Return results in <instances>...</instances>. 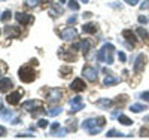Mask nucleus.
<instances>
[{"label": "nucleus", "mask_w": 149, "mask_h": 140, "mask_svg": "<svg viewBox=\"0 0 149 140\" xmlns=\"http://www.w3.org/2000/svg\"><path fill=\"white\" fill-rule=\"evenodd\" d=\"M106 119L103 116H98V118H88L82 122V128L88 131V134L94 136V134H98L102 131L103 125H104Z\"/></svg>", "instance_id": "1"}, {"label": "nucleus", "mask_w": 149, "mask_h": 140, "mask_svg": "<svg viewBox=\"0 0 149 140\" xmlns=\"http://www.w3.org/2000/svg\"><path fill=\"white\" fill-rule=\"evenodd\" d=\"M113 52H115V46L112 43H104L97 52V58L106 63V64H112L113 63Z\"/></svg>", "instance_id": "2"}, {"label": "nucleus", "mask_w": 149, "mask_h": 140, "mask_svg": "<svg viewBox=\"0 0 149 140\" xmlns=\"http://www.w3.org/2000/svg\"><path fill=\"white\" fill-rule=\"evenodd\" d=\"M18 76H19V81L24 84H30L36 79V73L30 66H22L18 70Z\"/></svg>", "instance_id": "3"}, {"label": "nucleus", "mask_w": 149, "mask_h": 140, "mask_svg": "<svg viewBox=\"0 0 149 140\" xmlns=\"http://www.w3.org/2000/svg\"><path fill=\"white\" fill-rule=\"evenodd\" d=\"M97 69L95 67H93V66H86V67H84L82 69V76L84 78H86L90 82H95L97 81Z\"/></svg>", "instance_id": "4"}, {"label": "nucleus", "mask_w": 149, "mask_h": 140, "mask_svg": "<svg viewBox=\"0 0 149 140\" xmlns=\"http://www.w3.org/2000/svg\"><path fill=\"white\" fill-rule=\"evenodd\" d=\"M15 20L21 24V25H29L34 21V17L30 14H26V12H17L15 14Z\"/></svg>", "instance_id": "5"}, {"label": "nucleus", "mask_w": 149, "mask_h": 140, "mask_svg": "<svg viewBox=\"0 0 149 140\" xmlns=\"http://www.w3.org/2000/svg\"><path fill=\"white\" fill-rule=\"evenodd\" d=\"M69 104H70V113H76V112H79V110H82L85 107V104L82 103V98L79 95L73 97Z\"/></svg>", "instance_id": "6"}, {"label": "nucleus", "mask_w": 149, "mask_h": 140, "mask_svg": "<svg viewBox=\"0 0 149 140\" xmlns=\"http://www.w3.org/2000/svg\"><path fill=\"white\" fill-rule=\"evenodd\" d=\"M60 36H61L63 40H73V39L78 37V31H76V29H73V27H67V29H64L63 31L60 33Z\"/></svg>", "instance_id": "7"}, {"label": "nucleus", "mask_w": 149, "mask_h": 140, "mask_svg": "<svg viewBox=\"0 0 149 140\" xmlns=\"http://www.w3.org/2000/svg\"><path fill=\"white\" fill-rule=\"evenodd\" d=\"M145 63H146V57L143 54H139L137 58H136V61H134V72L140 73L145 69Z\"/></svg>", "instance_id": "8"}, {"label": "nucleus", "mask_w": 149, "mask_h": 140, "mask_svg": "<svg viewBox=\"0 0 149 140\" xmlns=\"http://www.w3.org/2000/svg\"><path fill=\"white\" fill-rule=\"evenodd\" d=\"M70 88H72L73 91H76V93H81V91H84L85 88H86V85H85L84 79H81V78H76V79H74V81L72 82Z\"/></svg>", "instance_id": "9"}, {"label": "nucleus", "mask_w": 149, "mask_h": 140, "mask_svg": "<svg viewBox=\"0 0 149 140\" xmlns=\"http://www.w3.org/2000/svg\"><path fill=\"white\" fill-rule=\"evenodd\" d=\"M12 86H14V82H12V79H9V78H2V79H0V93L9 91Z\"/></svg>", "instance_id": "10"}, {"label": "nucleus", "mask_w": 149, "mask_h": 140, "mask_svg": "<svg viewBox=\"0 0 149 140\" xmlns=\"http://www.w3.org/2000/svg\"><path fill=\"white\" fill-rule=\"evenodd\" d=\"M46 98H48V101H58L61 98V91L58 88H51V90L48 91Z\"/></svg>", "instance_id": "11"}, {"label": "nucleus", "mask_w": 149, "mask_h": 140, "mask_svg": "<svg viewBox=\"0 0 149 140\" xmlns=\"http://www.w3.org/2000/svg\"><path fill=\"white\" fill-rule=\"evenodd\" d=\"M5 34L8 36V37H18V36H21V30L18 29V27H14V25H8V27H5Z\"/></svg>", "instance_id": "12"}, {"label": "nucleus", "mask_w": 149, "mask_h": 140, "mask_svg": "<svg viewBox=\"0 0 149 140\" xmlns=\"http://www.w3.org/2000/svg\"><path fill=\"white\" fill-rule=\"evenodd\" d=\"M8 103L9 104H12V106H15V104H18L19 103V100H21V93L19 91H14L12 94H9L8 95Z\"/></svg>", "instance_id": "13"}, {"label": "nucleus", "mask_w": 149, "mask_h": 140, "mask_svg": "<svg viewBox=\"0 0 149 140\" xmlns=\"http://www.w3.org/2000/svg\"><path fill=\"white\" fill-rule=\"evenodd\" d=\"M116 84H119V78H118V76L109 75V76H106V78L103 79V85H106V86H112V85H116Z\"/></svg>", "instance_id": "14"}, {"label": "nucleus", "mask_w": 149, "mask_h": 140, "mask_svg": "<svg viewBox=\"0 0 149 140\" xmlns=\"http://www.w3.org/2000/svg\"><path fill=\"white\" fill-rule=\"evenodd\" d=\"M82 31L84 33H90V34H94L97 31V25L94 22H88V24H84L82 25Z\"/></svg>", "instance_id": "15"}, {"label": "nucleus", "mask_w": 149, "mask_h": 140, "mask_svg": "<svg viewBox=\"0 0 149 140\" xmlns=\"http://www.w3.org/2000/svg\"><path fill=\"white\" fill-rule=\"evenodd\" d=\"M122 36L125 37L127 40H130L133 45H134L136 42H137V37H136V34H134L131 30H124V31H122Z\"/></svg>", "instance_id": "16"}, {"label": "nucleus", "mask_w": 149, "mask_h": 140, "mask_svg": "<svg viewBox=\"0 0 149 140\" xmlns=\"http://www.w3.org/2000/svg\"><path fill=\"white\" fill-rule=\"evenodd\" d=\"M112 104H113V101L109 100V98H100V100H97V106H100L102 109H109Z\"/></svg>", "instance_id": "17"}, {"label": "nucleus", "mask_w": 149, "mask_h": 140, "mask_svg": "<svg viewBox=\"0 0 149 140\" xmlns=\"http://www.w3.org/2000/svg\"><path fill=\"white\" fill-rule=\"evenodd\" d=\"M90 48H91V42H90L88 39H84V40L81 42V51H82L84 54H88Z\"/></svg>", "instance_id": "18"}, {"label": "nucleus", "mask_w": 149, "mask_h": 140, "mask_svg": "<svg viewBox=\"0 0 149 140\" xmlns=\"http://www.w3.org/2000/svg\"><path fill=\"white\" fill-rule=\"evenodd\" d=\"M36 104H37V103H36V100H29V101H26V103L22 104V109H24V110L31 112V110L36 107Z\"/></svg>", "instance_id": "19"}, {"label": "nucleus", "mask_w": 149, "mask_h": 140, "mask_svg": "<svg viewBox=\"0 0 149 140\" xmlns=\"http://www.w3.org/2000/svg\"><path fill=\"white\" fill-rule=\"evenodd\" d=\"M130 110H131V112H136V113H139V112L146 110V106L142 104V103H136V104H131V106H130Z\"/></svg>", "instance_id": "20"}, {"label": "nucleus", "mask_w": 149, "mask_h": 140, "mask_svg": "<svg viewBox=\"0 0 149 140\" xmlns=\"http://www.w3.org/2000/svg\"><path fill=\"white\" fill-rule=\"evenodd\" d=\"M106 137H131V136L130 134H122V133H119L116 130H109Z\"/></svg>", "instance_id": "21"}, {"label": "nucleus", "mask_w": 149, "mask_h": 140, "mask_svg": "<svg viewBox=\"0 0 149 140\" xmlns=\"http://www.w3.org/2000/svg\"><path fill=\"white\" fill-rule=\"evenodd\" d=\"M118 121H119V124H122V125H131L133 124V121L128 118V116H125V115H118Z\"/></svg>", "instance_id": "22"}, {"label": "nucleus", "mask_w": 149, "mask_h": 140, "mask_svg": "<svg viewBox=\"0 0 149 140\" xmlns=\"http://www.w3.org/2000/svg\"><path fill=\"white\" fill-rule=\"evenodd\" d=\"M49 14H51L52 17H55V15H60V14H63V8H61V6H58V5H52V9L49 10Z\"/></svg>", "instance_id": "23"}, {"label": "nucleus", "mask_w": 149, "mask_h": 140, "mask_svg": "<svg viewBox=\"0 0 149 140\" xmlns=\"http://www.w3.org/2000/svg\"><path fill=\"white\" fill-rule=\"evenodd\" d=\"M61 112H63V109H61V107H52V109H49L46 113H48V116H52L54 118V116H58Z\"/></svg>", "instance_id": "24"}, {"label": "nucleus", "mask_w": 149, "mask_h": 140, "mask_svg": "<svg viewBox=\"0 0 149 140\" xmlns=\"http://www.w3.org/2000/svg\"><path fill=\"white\" fill-rule=\"evenodd\" d=\"M137 34L140 36V39H143V40H148L149 39V34H148V31H146V29H143V27H139L137 30Z\"/></svg>", "instance_id": "25"}, {"label": "nucleus", "mask_w": 149, "mask_h": 140, "mask_svg": "<svg viewBox=\"0 0 149 140\" xmlns=\"http://www.w3.org/2000/svg\"><path fill=\"white\" fill-rule=\"evenodd\" d=\"M12 18V14H10V10H5L3 12V14H0V20H2V21H9Z\"/></svg>", "instance_id": "26"}, {"label": "nucleus", "mask_w": 149, "mask_h": 140, "mask_svg": "<svg viewBox=\"0 0 149 140\" xmlns=\"http://www.w3.org/2000/svg\"><path fill=\"white\" fill-rule=\"evenodd\" d=\"M61 76H63V78H67V76L72 73V67H67V66H64V67H61Z\"/></svg>", "instance_id": "27"}, {"label": "nucleus", "mask_w": 149, "mask_h": 140, "mask_svg": "<svg viewBox=\"0 0 149 140\" xmlns=\"http://www.w3.org/2000/svg\"><path fill=\"white\" fill-rule=\"evenodd\" d=\"M69 8L72 10H79V5H78L76 0H70V2H69Z\"/></svg>", "instance_id": "28"}, {"label": "nucleus", "mask_w": 149, "mask_h": 140, "mask_svg": "<svg viewBox=\"0 0 149 140\" xmlns=\"http://www.w3.org/2000/svg\"><path fill=\"white\" fill-rule=\"evenodd\" d=\"M39 3H40V0H26V5L29 8H34V6H37Z\"/></svg>", "instance_id": "29"}, {"label": "nucleus", "mask_w": 149, "mask_h": 140, "mask_svg": "<svg viewBox=\"0 0 149 140\" xmlns=\"http://www.w3.org/2000/svg\"><path fill=\"white\" fill-rule=\"evenodd\" d=\"M127 98H128V95H125V94H122V95H118L115 101H116V103H118V104H119V103L122 104V103H124V101H125Z\"/></svg>", "instance_id": "30"}, {"label": "nucleus", "mask_w": 149, "mask_h": 140, "mask_svg": "<svg viewBox=\"0 0 149 140\" xmlns=\"http://www.w3.org/2000/svg\"><path fill=\"white\" fill-rule=\"evenodd\" d=\"M58 130H60V122H52V125H51V133L55 134V131H58Z\"/></svg>", "instance_id": "31"}, {"label": "nucleus", "mask_w": 149, "mask_h": 140, "mask_svg": "<svg viewBox=\"0 0 149 140\" xmlns=\"http://www.w3.org/2000/svg\"><path fill=\"white\" fill-rule=\"evenodd\" d=\"M31 112H33V116H36V115H40V113H46V112L43 110V107H37V109L34 107Z\"/></svg>", "instance_id": "32"}, {"label": "nucleus", "mask_w": 149, "mask_h": 140, "mask_svg": "<svg viewBox=\"0 0 149 140\" xmlns=\"http://www.w3.org/2000/svg\"><path fill=\"white\" fill-rule=\"evenodd\" d=\"M66 133H67V130H66V128H60V130H58V133H55L54 136H55V137H64V136H66Z\"/></svg>", "instance_id": "33"}, {"label": "nucleus", "mask_w": 149, "mask_h": 140, "mask_svg": "<svg viewBox=\"0 0 149 140\" xmlns=\"http://www.w3.org/2000/svg\"><path fill=\"white\" fill-rule=\"evenodd\" d=\"M140 134H142V137H149V128L142 127V128H140Z\"/></svg>", "instance_id": "34"}, {"label": "nucleus", "mask_w": 149, "mask_h": 140, "mask_svg": "<svg viewBox=\"0 0 149 140\" xmlns=\"http://www.w3.org/2000/svg\"><path fill=\"white\" fill-rule=\"evenodd\" d=\"M69 124H70V125H69V128H70L72 131H76V124H78V121H76V119H73V121L69 122Z\"/></svg>", "instance_id": "35"}, {"label": "nucleus", "mask_w": 149, "mask_h": 140, "mask_svg": "<svg viewBox=\"0 0 149 140\" xmlns=\"http://www.w3.org/2000/svg\"><path fill=\"white\" fill-rule=\"evenodd\" d=\"M37 125H39L40 128H45V127L48 125V121H46V119H39V122H37Z\"/></svg>", "instance_id": "36"}, {"label": "nucleus", "mask_w": 149, "mask_h": 140, "mask_svg": "<svg viewBox=\"0 0 149 140\" xmlns=\"http://www.w3.org/2000/svg\"><path fill=\"white\" fill-rule=\"evenodd\" d=\"M76 21H78V18L74 17V15H72L70 18H67V24H72V25H73L74 22H76Z\"/></svg>", "instance_id": "37"}, {"label": "nucleus", "mask_w": 149, "mask_h": 140, "mask_svg": "<svg viewBox=\"0 0 149 140\" xmlns=\"http://www.w3.org/2000/svg\"><path fill=\"white\" fill-rule=\"evenodd\" d=\"M118 58L122 61V63H125V60H127V57H125V54H124V52H121V51H119V52H118Z\"/></svg>", "instance_id": "38"}, {"label": "nucleus", "mask_w": 149, "mask_h": 140, "mask_svg": "<svg viewBox=\"0 0 149 140\" xmlns=\"http://www.w3.org/2000/svg\"><path fill=\"white\" fill-rule=\"evenodd\" d=\"M124 2H125L127 5H131V6H134V5H137L140 0H124Z\"/></svg>", "instance_id": "39"}, {"label": "nucleus", "mask_w": 149, "mask_h": 140, "mask_svg": "<svg viewBox=\"0 0 149 140\" xmlns=\"http://www.w3.org/2000/svg\"><path fill=\"white\" fill-rule=\"evenodd\" d=\"M17 137H18V139H21V137H34V136H33V134H30V133H19Z\"/></svg>", "instance_id": "40"}, {"label": "nucleus", "mask_w": 149, "mask_h": 140, "mask_svg": "<svg viewBox=\"0 0 149 140\" xmlns=\"http://www.w3.org/2000/svg\"><path fill=\"white\" fill-rule=\"evenodd\" d=\"M140 98H143V100H149V91L142 93V94H140Z\"/></svg>", "instance_id": "41"}, {"label": "nucleus", "mask_w": 149, "mask_h": 140, "mask_svg": "<svg viewBox=\"0 0 149 140\" xmlns=\"http://www.w3.org/2000/svg\"><path fill=\"white\" fill-rule=\"evenodd\" d=\"M148 6H149V0H145V2H143V3L140 5V9L143 10V9H146Z\"/></svg>", "instance_id": "42"}, {"label": "nucleus", "mask_w": 149, "mask_h": 140, "mask_svg": "<svg viewBox=\"0 0 149 140\" xmlns=\"http://www.w3.org/2000/svg\"><path fill=\"white\" fill-rule=\"evenodd\" d=\"M5 134H6V128L5 127H0V137H5Z\"/></svg>", "instance_id": "43"}, {"label": "nucleus", "mask_w": 149, "mask_h": 140, "mask_svg": "<svg viewBox=\"0 0 149 140\" xmlns=\"http://www.w3.org/2000/svg\"><path fill=\"white\" fill-rule=\"evenodd\" d=\"M139 22H143L145 24V22H148V18L146 17H139Z\"/></svg>", "instance_id": "44"}, {"label": "nucleus", "mask_w": 149, "mask_h": 140, "mask_svg": "<svg viewBox=\"0 0 149 140\" xmlns=\"http://www.w3.org/2000/svg\"><path fill=\"white\" fill-rule=\"evenodd\" d=\"M90 17H91L90 12H86V14H84V18H90Z\"/></svg>", "instance_id": "45"}, {"label": "nucleus", "mask_w": 149, "mask_h": 140, "mask_svg": "<svg viewBox=\"0 0 149 140\" xmlns=\"http://www.w3.org/2000/svg\"><path fill=\"white\" fill-rule=\"evenodd\" d=\"M3 109V103H2V100H0V110Z\"/></svg>", "instance_id": "46"}, {"label": "nucleus", "mask_w": 149, "mask_h": 140, "mask_svg": "<svg viewBox=\"0 0 149 140\" xmlns=\"http://www.w3.org/2000/svg\"><path fill=\"white\" fill-rule=\"evenodd\" d=\"M81 2H84V3H88V0H81Z\"/></svg>", "instance_id": "47"}, {"label": "nucleus", "mask_w": 149, "mask_h": 140, "mask_svg": "<svg viewBox=\"0 0 149 140\" xmlns=\"http://www.w3.org/2000/svg\"><path fill=\"white\" fill-rule=\"evenodd\" d=\"M60 2H61V3H64V2H66V0H60Z\"/></svg>", "instance_id": "48"}, {"label": "nucleus", "mask_w": 149, "mask_h": 140, "mask_svg": "<svg viewBox=\"0 0 149 140\" xmlns=\"http://www.w3.org/2000/svg\"><path fill=\"white\" fill-rule=\"evenodd\" d=\"M0 75H2V73H0Z\"/></svg>", "instance_id": "49"}, {"label": "nucleus", "mask_w": 149, "mask_h": 140, "mask_svg": "<svg viewBox=\"0 0 149 140\" xmlns=\"http://www.w3.org/2000/svg\"><path fill=\"white\" fill-rule=\"evenodd\" d=\"M148 119H149V118H148Z\"/></svg>", "instance_id": "50"}]
</instances>
